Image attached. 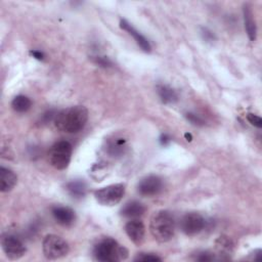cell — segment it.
I'll return each mask as SVG.
<instances>
[{"label":"cell","instance_id":"30bf717a","mask_svg":"<svg viewBox=\"0 0 262 262\" xmlns=\"http://www.w3.org/2000/svg\"><path fill=\"white\" fill-rule=\"evenodd\" d=\"M125 232L133 244L139 246L144 241L145 226L141 220L132 219L125 224Z\"/></svg>","mask_w":262,"mask_h":262},{"label":"cell","instance_id":"4fadbf2b","mask_svg":"<svg viewBox=\"0 0 262 262\" xmlns=\"http://www.w3.org/2000/svg\"><path fill=\"white\" fill-rule=\"evenodd\" d=\"M243 16H244V24L245 29L247 32V35L250 39V41H255L257 38V27L254 19V14L251 9V6L246 3L243 6Z\"/></svg>","mask_w":262,"mask_h":262},{"label":"cell","instance_id":"52a82bcc","mask_svg":"<svg viewBox=\"0 0 262 262\" xmlns=\"http://www.w3.org/2000/svg\"><path fill=\"white\" fill-rule=\"evenodd\" d=\"M1 247L9 260L20 259L27 251V248L23 241L12 233L2 234Z\"/></svg>","mask_w":262,"mask_h":262},{"label":"cell","instance_id":"7c38bea8","mask_svg":"<svg viewBox=\"0 0 262 262\" xmlns=\"http://www.w3.org/2000/svg\"><path fill=\"white\" fill-rule=\"evenodd\" d=\"M52 216L55 219V221L63 226L71 225L75 219H76V214L74 210H72L69 207H63V206H55L51 210Z\"/></svg>","mask_w":262,"mask_h":262},{"label":"cell","instance_id":"7a4b0ae2","mask_svg":"<svg viewBox=\"0 0 262 262\" xmlns=\"http://www.w3.org/2000/svg\"><path fill=\"white\" fill-rule=\"evenodd\" d=\"M149 231L156 241L160 243L169 242L175 233V220L173 215L166 210L156 212L150 218Z\"/></svg>","mask_w":262,"mask_h":262},{"label":"cell","instance_id":"cb8c5ba5","mask_svg":"<svg viewBox=\"0 0 262 262\" xmlns=\"http://www.w3.org/2000/svg\"><path fill=\"white\" fill-rule=\"evenodd\" d=\"M247 120H248V122L251 125H253V126H255L257 128H261L262 127V120H261V118L259 116L255 115V114H248L247 115Z\"/></svg>","mask_w":262,"mask_h":262},{"label":"cell","instance_id":"f1b7e54d","mask_svg":"<svg viewBox=\"0 0 262 262\" xmlns=\"http://www.w3.org/2000/svg\"><path fill=\"white\" fill-rule=\"evenodd\" d=\"M30 53L33 55V57L41 60L44 58V54L41 52V51H38V50H31Z\"/></svg>","mask_w":262,"mask_h":262},{"label":"cell","instance_id":"ac0fdd59","mask_svg":"<svg viewBox=\"0 0 262 262\" xmlns=\"http://www.w3.org/2000/svg\"><path fill=\"white\" fill-rule=\"evenodd\" d=\"M157 92L159 94V97L164 103H174L178 100V95L176 91L168 85H164V84L158 85Z\"/></svg>","mask_w":262,"mask_h":262},{"label":"cell","instance_id":"7402d4cb","mask_svg":"<svg viewBox=\"0 0 262 262\" xmlns=\"http://www.w3.org/2000/svg\"><path fill=\"white\" fill-rule=\"evenodd\" d=\"M185 118L193 125H196V126H203L205 124L204 120L199 116V115H195V114H192V113H187L185 114Z\"/></svg>","mask_w":262,"mask_h":262},{"label":"cell","instance_id":"6da1fadb","mask_svg":"<svg viewBox=\"0 0 262 262\" xmlns=\"http://www.w3.org/2000/svg\"><path fill=\"white\" fill-rule=\"evenodd\" d=\"M88 121V110L84 105H74L57 112L54 125L62 132L77 133L82 130Z\"/></svg>","mask_w":262,"mask_h":262},{"label":"cell","instance_id":"44dd1931","mask_svg":"<svg viewBox=\"0 0 262 262\" xmlns=\"http://www.w3.org/2000/svg\"><path fill=\"white\" fill-rule=\"evenodd\" d=\"M162 258L154 253H139L134 261H161Z\"/></svg>","mask_w":262,"mask_h":262},{"label":"cell","instance_id":"5b68a950","mask_svg":"<svg viewBox=\"0 0 262 262\" xmlns=\"http://www.w3.org/2000/svg\"><path fill=\"white\" fill-rule=\"evenodd\" d=\"M42 249L45 258L49 260L62 258L70 252V247L66 239L56 234H47L43 239Z\"/></svg>","mask_w":262,"mask_h":262},{"label":"cell","instance_id":"9a60e30c","mask_svg":"<svg viewBox=\"0 0 262 262\" xmlns=\"http://www.w3.org/2000/svg\"><path fill=\"white\" fill-rule=\"evenodd\" d=\"M145 206L137 201H130L126 203L121 209V215L128 218H137L145 213Z\"/></svg>","mask_w":262,"mask_h":262},{"label":"cell","instance_id":"ba28073f","mask_svg":"<svg viewBox=\"0 0 262 262\" xmlns=\"http://www.w3.org/2000/svg\"><path fill=\"white\" fill-rule=\"evenodd\" d=\"M206 221L204 217L195 212L185 214L180 220V229L186 235H195L205 227Z\"/></svg>","mask_w":262,"mask_h":262},{"label":"cell","instance_id":"603a6c76","mask_svg":"<svg viewBox=\"0 0 262 262\" xmlns=\"http://www.w3.org/2000/svg\"><path fill=\"white\" fill-rule=\"evenodd\" d=\"M93 61L102 68H107L112 66V61L106 56H93Z\"/></svg>","mask_w":262,"mask_h":262},{"label":"cell","instance_id":"9c48e42d","mask_svg":"<svg viewBox=\"0 0 262 262\" xmlns=\"http://www.w3.org/2000/svg\"><path fill=\"white\" fill-rule=\"evenodd\" d=\"M163 189V180L158 175H148L143 177L138 185L137 191L143 196H154Z\"/></svg>","mask_w":262,"mask_h":262},{"label":"cell","instance_id":"277c9868","mask_svg":"<svg viewBox=\"0 0 262 262\" xmlns=\"http://www.w3.org/2000/svg\"><path fill=\"white\" fill-rule=\"evenodd\" d=\"M73 146L69 141L60 140L55 142L49 149L48 160L52 167L57 170L66 169L71 162Z\"/></svg>","mask_w":262,"mask_h":262},{"label":"cell","instance_id":"8992f818","mask_svg":"<svg viewBox=\"0 0 262 262\" xmlns=\"http://www.w3.org/2000/svg\"><path fill=\"white\" fill-rule=\"evenodd\" d=\"M125 194V185L122 183H114L94 191L95 200L102 206L112 207L121 202Z\"/></svg>","mask_w":262,"mask_h":262},{"label":"cell","instance_id":"4316f807","mask_svg":"<svg viewBox=\"0 0 262 262\" xmlns=\"http://www.w3.org/2000/svg\"><path fill=\"white\" fill-rule=\"evenodd\" d=\"M252 255V258L251 260H254V261H258V260H261V256H262V251L260 249H257V250H254L253 253H251Z\"/></svg>","mask_w":262,"mask_h":262},{"label":"cell","instance_id":"3957f363","mask_svg":"<svg viewBox=\"0 0 262 262\" xmlns=\"http://www.w3.org/2000/svg\"><path fill=\"white\" fill-rule=\"evenodd\" d=\"M93 256L101 262L121 261L128 257V250L112 237L101 238L93 249Z\"/></svg>","mask_w":262,"mask_h":262},{"label":"cell","instance_id":"d4e9b609","mask_svg":"<svg viewBox=\"0 0 262 262\" xmlns=\"http://www.w3.org/2000/svg\"><path fill=\"white\" fill-rule=\"evenodd\" d=\"M195 260L198 261H212L214 260V255L210 252H200L198 253V256H195Z\"/></svg>","mask_w":262,"mask_h":262},{"label":"cell","instance_id":"ffe728a7","mask_svg":"<svg viewBox=\"0 0 262 262\" xmlns=\"http://www.w3.org/2000/svg\"><path fill=\"white\" fill-rule=\"evenodd\" d=\"M216 249L220 254H223V255L230 254L233 249V244L228 236L221 235L216 241Z\"/></svg>","mask_w":262,"mask_h":262},{"label":"cell","instance_id":"d6986e66","mask_svg":"<svg viewBox=\"0 0 262 262\" xmlns=\"http://www.w3.org/2000/svg\"><path fill=\"white\" fill-rule=\"evenodd\" d=\"M32 106L31 99L26 95H16L11 101V107L17 113H25Z\"/></svg>","mask_w":262,"mask_h":262},{"label":"cell","instance_id":"f546056e","mask_svg":"<svg viewBox=\"0 0 262 262\" xmlns=\"http://www.w3.org/2000/svg\"><path fill=\"white\" fill-rule=\"evenodd\" d=\"M185 137L187 138V140H191V136H190V134H185Z\"/></svg>","mask_w":262,"mask_h":262},{"label":"cell","instance_id":"484cf974","mask_svg":"<svg viewBox=\"0 0 262 262\" xmlns=\"http://www.w3.org/2000/svg\"><path fill=\"white\" fill-rule=\"evenodd\" d=\"M202 35H203L204 39H206V40H209V41L214 40V34L211 31H209L208 29H203Z\"/></svg>","mask_w":262,"mask_h":262},{"label":"cell","instance_id":"5bb4252c","mask_svg":"<svg viewBox=\"0 0 262 262\" xmlns=\"http://www.w3.org/2000/svg\"><path fill=\"white\" fill-rule=\"evenodd\" d=\"M16 182H17L16 174L12 170L1 166V168H0V190L2 192H8L15 186Z\"/></svg>","mask_w":262,"mask_h":262},{"label":"cell","instance_id":"e0dca14e","mask_svg":"<svg viewBox=\"0 0 262 262\" xmlns=\"http://www.w3.org/2000/svg\"><path fill=\"white\" fill-rule=\"evenodd\" d=\"M69 194L75 199H82L86 194L87 186L83 180H72L66 184Z\"/></svg>","mask_w":262,"mask_h":262},{"label":"cell","instance_id":"83f0119b","mask_svg":"<svg viewBox=\"0 0 262 262\" xmlns=\"http://www.w3.org/2000/svg\"><path fill=\"white\" fill-rule=\"evenodd\" d=\"M171 141V138L169 135L167 134H162L161 137H160V142L162 145H167L169 142Z\"/></svg>","mask_w":262,"mask_h":262},{"label":"cell","instance_id":"8fae6325","mask_svg":"<svg viewBox=\"0 0 262 262\" xmlns=\"http://www.w3.org/2000/svg\"><path fill=\"white\" fill-rule=\"evenodd\" d=\"M120 28L124 31H126L129 35H131L134 40L136 41L137 45L145 52H149L151 50V46L150 43L148 42V40L142 35L140 34L130 23H128L126 19H121L120 20Z\"/></svg>","mask_w":262,"mask_h":262},{"label":"cell","instance_id":"2e32d148","mask_svg":"<svg viewBox=\"0 0 262 262\" xmlns=\"http://www.w3.org/2000/svg\"><path fill=\"white\" fill-rule=\"evenodd\" d=\"M127 149L126 140L124 138H115L107 142L105 150L111 157H121Z\"/></svg>","mask_w":262,"mask_h":262}]
</instances>
